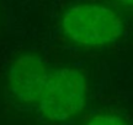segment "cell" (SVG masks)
Masks as SVG:
<instances>
[{
    "mask_svg": "<svg viewBox=\"0 0 133 125\" xmlns=\"http://www.w3.org/2000/svg\"><path fill=\"white\" fill-rule=\"evenodd\" d=\"M65 37L84 47H106L123 33L122 19L115 10L102 4L85 3L66 10L62 19Z\"/></svg>",
    "mask_w": 133,
    "mask_h": 125,
    "instance_id": "1",
    "label": "cell"
},
{
    "mask_svg": "<svg viewBox=\"0 0 133 125\" xmlns=\"http://www.w3.org/2000/svg\"><path fill=\"white\" fill-rule=\"evenodd\" d=\"M85 99V77L78 69H49L36 108L49 120L64 121L83 111Z\"/></svg>",
    "mask_w": 133,
    "mask_h": 125,
    "instance_id": "2",
    "label": "cell"
},
{
    "mask_svg": "<svg viewBox=\"0 0 133 125\" xmlns=\"http://www.w3.org/2000/svg\"><path fill=\"white\" fill-rule=\"evenodd\" d=\"M49 67L41 58L25 54L9 69L8 81L11 93L22 104L36 107L48 77Z\"/></svg>",
    "mask_w": 133,
    "mask_h": 125,
    "instance_id": "3",
    "label": "cell"
},
{
    "mask_svg": "<svg viewBox=\"0 0 133 125\" xmlns=\"http://www.w3.org/2000/svg\"><path fill=\"white\" fill-rule=\"evenodd\" d=\"M86 125H128L126 121L117 115L112 114H97L92 116Z\"/></svg>",
    "mask_w": 133,
    "mask_h": 125,
    "instance_id": "4",
    "label": "cell"
},
{
    "mask_svg": "<svg viewBox=\"0 0 133 125\" xmlns=\"http://www.w3.org/2000/svg\"><path fill=\"white\" fill-rule=\"evenodd\" d=\"M116 1H118L121 4L128 5V6H133V0H116Z\"/></svg>",
    "mask_w": 133,
    "mask_h": 125,
    "instance_id": "5",
    "label": "cell"
}]
</instances>
